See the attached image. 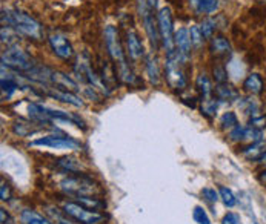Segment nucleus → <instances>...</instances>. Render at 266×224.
Returning <instances> with one entry per match:
<instances>
[{"instance_id": "obj_1", "label": "nucleus", "mask_w": 266, "mask_h": 224, "mask_svg": "<svg viewBox=\"0 0 266 224\" xmlns=\"http://www.w3.org/2000/svg\"><path fill=\"white\" fill-rule=\"evenodd\" d=\"M2 23L4 26H13L19 34L29 37L32 40L42 39L40 23L29 14L19 10H2Z\"/></svg>"}, {"instance_id": "obj_2", "label": "nucleus", "mask_w": 266, "mask_h": 224, "mask_svg": "<svg viewBox=\"0 0 266 224\" xmlns=\"http://www.w3.org/2000/svg\"><path fill=\"white\" fill-rule=\"evenodd\" d=\"M137 11H139L140 19H142L145 32L149 39V43H151L152 49L157 51L158 48H160L162 37H160V31H158V22L152 14V7L146 2V0H139Z\"/></svg>"}, {"instance_id": "obj_3", "label": "nucleus", "mask_w": 266, "mask_h": 224, "mask_svg": "<svg viewBox=\"0 0 266 224\" xmlns=\"http://www.w3.org/2000/svg\"><path fill=\"white\" fill-rule=\"evenodd\" d=\"M2 66L11 68L17 72H29L36 65L29 55L19 48V45H11L2 52Z\"/></svg>"}, {"instance_id": "obj_4", "label": "nucleus", "mask_w": 266, "mask_h": 224, "mask_svg": "<svg viewBox=\"0 0 266 224\" xmlns=\"http://www.w3.org/2000/svg\"><path fill=\"white\" fill-rule=\"evenodd\" d=\"M63 213L66 216H70L71 219H74L77 224H98L105 219V215L97 212V210H91L86 209L85 206L74 203V201H68L62 206Z\"/></svg>"}, {"instance_id": "obj_5", "label": "nucleus", "mask_w": 266, "mask_h": 224, "mask_svg": "<svg viewBox=\"0 0 266 224\" xmlns=\"http://www.w3.org/2000/svg\"><path fill=\"white\" fill-rule=\"evenodd\" d=\"M60 189L66 194H71L74 197H83V195H92L98 189L94 184V181L86 175H73L66 177L60 181Z\"/></svg>"}, {"instance_id": "obj_6", "label": "nucleus", "mask_w": 266, "mask_h": 224, "mask_svg": "<svg viewBox=\"0 0 266 224\" xmlns=\"http://www.w3.org/2000/svg\"><path fill=\"white\" fill-rule=\"evenodd\" d=\"M157 22H158V31H160L162 43L167 49V54H171L176 51L174 45V26H173V13L168 7H163L157 14Z\"/></svg>"}, {"instance_id": "obj_7", "label": "nucleus", "mask_w": 266, "mask_h": 224, "mask_svg": "<svg viewBox=\"0 0 266 224\" xmlns=\"http://www.w3.org/2000/svg\"><path fill=\"white\" fill-rule=\"evenodd\" d=\"M103 37H105L106 51H108L111 60L116 65L128 63L125 51H123V46H122V42H120V35H119V31L116 29V26H113V25L106 26L105 28V32H103Z\"/></svg>"}, {"instance_id": "obj_8", "label": "nucleus", "mask_w": 266, "mask_h": 224, "mask_svg": "<svg viewBox=\"0 0 266 224\" xmlns=\"http://www.w3.org/2000/svg\"><path fill=\"white\" fill-rule=\"evenodd\" d=\"M31 146H46V147H51V149H73V151H77L82 147L80 141L71 138V137H57V135H48V137H42V138H37L31 143Z\"/></svg>"}, {"instance_id": "obj_9", "label": "nucleus", "mask_w": 266, "mask_h": 224, "mask_svg": "<svg viewBox=\"0 0 266 224\" xmlns=\"http://www.w3.org/2000/svg\"><path fill=\"white\" fill-rule=\"evenodd\" d=\"M49 46L52 49V52H54L57 57L63 59V60H70L73 59V55H74V48L71 45V42L63 35V34H51L49 35Z\"/></svg>"}, {"instance_id": "obj_10", "label": "nucleus", "mask_w": 266, "mask_h": 224, "mask_svg": "<svg viewBox=\"0 0 266 224\" xmlns=\"http://www.w3.org/2000/svg\"><path fill=\"white\" fill-rule=\"evenodd\" d=\"M42 94L43 95H48L51 98H56L59 101H63V103H68L71 106H76V107H82L83 106V100L76 95L74 92L71 91H65V89H59V88H45V91L42 89Z\"/></svg>"}, {"instance_id": "obj_11", "label": "nucleus", "mask_w": 266, "mask_h": 224, "mask_svg": "<svg viewBox=\"0 0 266 224\" xmlns=\"http://www.w3.org/2000/svg\"><path fill=\"white\" fill-rule=\"evenodd\" d=\"M174 45H176L177 52L180 54V57L183 59V62L188 60L189 55H191L192 42H191L189 31L186 28H180V29L176 31V34H174Z\"/></svg>"}, {"instance_id": "obj_12", "label": "nucleus", "mask_w": 266, "mask_h": 224, "mask_svg": "<svg viewBox=\"0 0 266 224\" xmlns=\"http://www.w3.org/2000/svg\"><path fill=\"white\" fill-rule=\"evenodd\" d=\"M126 49H128V55L132 60H139L143 57V43L140 40V35L136 29H128L126 31Z\"/></svg>"}, {"instance_id": "obj_13", "label": "nucleus", "mask_w": 266, "mask_h": 224, "mask_svg": "<svg viewBox=\"0 0 266 224\" xmlns=\"http://www.w3.org/2000/svg\"><path fill=\"white\" fill-rule=\"evenodd\" d=\"M49 83L51 85H56V88H59V89L71 91V92H76V91L80 89L79 85H77V82H74L70 76L63 74V72H59V71H51Z\"/></svg>"}, {"instance_id": "obj_14", "label": "nucleus", "mask_w": 266, "mask_h": 224, "mask_svg": "<svg viewBox=\"0 0 266 224\" xmlns=\"http://www.w3.org/2000/svg\"><path fill=\"white\" fill-rule=\"evenodd\" d=\"M209 49L212 54L216 55H229L232 48H231V43L228 42V39L222 37V35H216L211 39V43H209Z\"/></svg>"}, {"instance_id": "obj_15", "label": "nucleus", "mask_w": 266, "mask_h": 224, "mask_svg": "<svg viewBox=\"0 0 266 224\" xmlns=\"http://www.w3.org/2000/svg\"><path fill=\"white\" fill-rule=\"evenodd\" d=\"M263 86H264V83H263L261 76L255 74V72L249 74L243 82V89L249 94H260L263 91Z\"/></svg>"}, {"instance_id": "obj_16", "label": "nucleus", "mask_w": 266, "mask_h": 224, "mask_svg": "<svg viewBox=\"0 0 266 224\" xmlns=\"http://www.w3.org/2000/svg\"><path fill=\"white\" fill-rule=\"evenodd\" d=\"M20 222L22 224H54L52 221H49L48 218H45L43 215L31 210V209H25L20 213Z\"/></svg>"}, {"instance_id": "obj_17", "label": "nucleus", "mask_w": 266, "mask_h": 224, "mask_svg": "<svg viewBox=\"0 0 266 224\" xmlns=\"http://www.w3.org/2000/svg\"><path fill=\"white\" fill-rule=\"evenodd\" d=\"M145 68H146V74H148V79L152 85H158L160 83V71H158V65H157V60L152 59L151 55L145 59Z\"/></svg>"}, {"instance_id": "obj_18", "label": "nucleus", "mask_w": 266, "mask_h": 224, "mask_svg": "<svg viewBox=\"0 0 266 224\" xmlns=\"http://www.w3.org/2000/svg\"><path fill=\"white\" fill-rule=\"evenodd\" d=\"M264 147H266V144L263 140L255 141L251 146H248L246 149H243V155L248 160H261V157L264 155Z\"/></svg>"}, {"instance_id": "obj_19", "label": "nucleus", "mask_w": 266, "mask_h": 224, "mask_svg": "<svg viewBox=\"0 0 266 224\" xmlns=\"http://www.w3.org/2000/svg\"><path fill=\"white\" fill-rule=\"evenodd\" d=\"M192 4L198 13L212 14L219 10V0H192Z\"/></svg>"}, {"instance_id": "obj_20", "label": "nucleus", "mask_w": 266, "mask_h": 224, "mask_svg": "<svg viewBox=\"0 0 266 224\" xmlns=\"http://www.w3.org/2000/svg\"><path fill=\"white\" fill-rule=\"evenodd\" d=\"M57 167L62 169L63 172H68V174H76V172H80L82 166L79 164L77 160L71 158V157H63L57 161Z\"/></svg>"}, {"instance_id": "obj_21", "label": "nucleus", "mask_w": 266, "mask_h": 224, "mask_svg": "<svg viewBox=\"0 0 266 224\" xmlns=\"http://www.w3.org/2000/svg\"><path fill=\"white\" fill-rule=\"evenodd\" d=\"M195 88H197V91L200 92V95L203 98H209V95L212 94V83H211V80L205 74L197 76V79H195Z\"/></svg>"}, {"instance_id": "obj_22", "label": "nucleus", "mask_w": 266, "mask_h": 224, "mask_svg": "<svg viewBox=\"0 0 266 224\" xmlns=\"http://www.w3.org/2000/svg\"><path fill=\"white\" fill-rule=\"evenodd\" d=\"M217 97L219 100H225V101H232V100H237L239 98V92L236 91V88L223 83V85H219L217 86Z\"/></svg>"}, {"instance_id": "obj_23", "label": "nucleus", "mask_w": 266, "mask_h": 224, "mask_svg": "<svg viewBox=\"0 0 266 224\" xmlns=\"http://www.w3.org/2000/svg\"><path fill=\"white\" fill-rule=\"evenodd\" d=\"M76 203L85 206L86 209H91V210H100V209H105V201H102L100 198H91L88 195H83V197H76Z\"/></svg>"}, {"instance_id": "obj_24", "label": "nucleus", "mask_w": 266, "mask_h": 224, "mask_svg": "<svg viewBox=\"0 0 266 224\" xmlns=\"http://www.w3.org/2000/svg\"><path fill=\"white\" fill-rule=\"evenodd\" d=\"M217 107H219V101L211 100V98H205L203 104H202V114L206 116V117H214L216 112H217Z\"/></svg>"}, {"instance_id": "obj_25", "label": "nucleus", "mask_w": 266, "mask_h": 224, "mask_svg": "<svg viewBox=\"0 0 266 224\" xmlns=\"http://www.w3.org/2000/svg\"><path fill=\"white\" fill-rule=\"evenodd\" d=\"M16 39H19V32L13 26H2V42L8 46L16 45Z\"/></svg>"}, {"instance_id": "obj_26", "label": "nucleus", "mask_w": 266, "mask_h": 224, "mask_svg": "<svg viewBox=\"0 0 266 224\" xmlns=\"http://www.w3.org/2000/svg\"><path fill=\"white\" fill-rule=\"evenodd\" d=\"M220 125L223 129H234L239 125V119L234 112H225L220 119Z\"/></svg>"}, {"instance_id": "obj_27", "label": "nucleus", "mask_w": 266, "mask_h": 224, "mask_svg": "<svg viewBox=\"0 0 266 224\" xmlns=\"http://www.w3.org/2000/svg\"><path fill=\"white\" fill-rule=\"evenodd\" d=\"M212 74H214V80L219 85H223L228 82V71H226L225 65H222V63L214 65V68H212Z\"/></svg>"}, {"instance_id": "obj_28", "label": "nucleus", "mask_w": 266, "mask_h": 224, "mask_svg": "<svg viewBox=\"0 0 266 224\" xmlns=\"http://www.w3.org/2000/svg\"><path fill=\"white\" fill-rule=\"evenodd\" d=\"M219 194H220V198L223 200L225 206H228V207H234L236 206L237 200H236V197H234L231 189H228L225 186H219Z\"/></svg>"}, {"instance_id": "obj_29", "label": "nucleus", "mask_w": 266, "mask_h": 224, "mask_svg": "<svg viewBox=\"0 0 266 224\" xmlns=\"http://www.w3.org/2000/svg\"><path fill=\"white\" fill-rule=\"evenodd\" d=\"M200 29L205 39H212V34L216 31V22L212 19H205L203 23L200 25Z\"/></svg>"}, {"instance_id": "obj_30", "label": "nucleus", "mask_w": 266, "mask_h": 224, "mask_svg": "<svg viewBox=\"0 0 266 224\" xmlns=\"http://www.w3.org/2000/svg\"><path fill=\"white\" fill-rule=\"evenodd\" d=\"M189 35H191V42H192V45H194L195 48H200L202 43H203V40H205V37H203L202 29H200L198 25H192V26H191V29H189Z\"/></svg>"}, {"instance_id": "obj_31", "label": "nucleus", "mask_w": 266, "mask_h": 224, "mask_svg": "<svg viewBox=\"0 0 266 224\" xmlns=\"http://www.w3.org/2000/svg\"><path fill=\"white\" fill-rule=\"evenodd\" d=\"M192 218L195 222L198 224H211V219L208 216V213L205 212V209L202 206H195L194 210H192Z\"/></svg>"}, {"instance_id": "obj_32", "label": "nucleus", "mask_w": 266, "mask_h": 224, "mask_svg": "<svg viewBox=\"0 0 266 224\" xmlns=\"http://www.w3.org/2000/svg\"><path fill=\"white\" fill-rule=\"evenodd\" d=\"M245 135H246V126H240V125H237L229 132V138L232 141H245Z\"/></svg>"}, {"instance_id": "obj_33", "label": "nucleus", "mask_w": 266, "mask_h": 224, "mask_svg": "<svg viewBox=\"0 0 266 224\" xmlns=\"http://www.w3.org/2000/svg\"><path fill=\"white\" fill-rule=\"evenodd\" d=\"M202 195H203V198H205L206 201H209V203H217V200H219V197H220V194H217L216 189H212V188H205V189H202Z\"/></svg>"}, {"instance_id": "obj_34", "label": "nucleus", "mask_w": 266, "mask_h": 224, "mask_svg": "<svg viewBox=\"0 0 266 224\" xmlns=\"http://www.w3.org/2000/svg\"><path fill=\"white\" fill-rule=\"evenodd\" d=\"M251 126L252 128H258V129L264 128L266 126V116H254L251 119Z\"/></svg>"}, {"instance_id": "obj_35", "label": "nucleus", "mask_w": 266, "mask_h": 224, "mask_svg": "<svg viewBox=\"0 0 266 224\" xmlns=\"http://www.w3.org/2000/svg\"><path fill=\"white\" fill-rule=\"evenodd\" d=\"M222 224H240V216L234 212H229L223 216Z\"/></svg>"}, {"instance_id": "obj_36", "label": "nucleus", "mask_w": 266, "mask_h": 224, "mask_svg": "<svg viewBox=\"0 0 266 224\" xmlns=\"http://www.w3.org/2000/svg\"><path fill=\"white\" fill-rule=\"evenodd\" d=\"M10 198H11V189L5 181H2V186H0V200L8 201Z\"/></svg>"}, {"instance_id": "obj_37", "label": "nucleus", "mask_w": 266, "mask_h": 224, "mask_svg": "<svg viewBox=\"0 0 266 224\" xmlns=\"http://www.w3.org/2000/svg\"><path fill=\"white\" fill-rule=\"evenodd\" d=\"M0 221H2L0 224H16L13 216L10 215V212L7 209H4V207L0 209Z\"/></svg>"}, {"instance_id": "obj_38", "label": "nucleus", "mask_w": 266, "mask_h": 224, "mask_svg": "<svg viewBox=\"0 0 266 224\" xmlns=\"http://www.w3.org/2000/svg\"><path fill=\"white\" fill-rule=\"evenodd\" d=\"M146 2H148V4H149L152 8H154V7H155V4H157V0H146Z\"/></svg>"}, {"instance_id": "obj_39", "label": "nucleus", "mask_w": 266, "mask_h": 224, "mask_svg": "<svg viewBox=\"0 0 266 224\" xmlns=\"http://www.w3.org/2000/svg\"><path fill=\"white\" fill-rule=\"evenodd\" d=\"M260 180H261L263 183H266V171H264V172L261 174V177H260Z\"/></svg>"}, {"instance_id": "obj_40", "label": "nucleus", "mask_w": 266, "mask_h": 224, "mask_svg": "<svg viewBox=\"0 0 266 224\" xmlns=\"http://www.w3.org/2000/svg\"><path fill=\"white\" fill-rule=\"evenodd\" d=\"M261 163H264V164H266V152H264V155L261 157Z\"/></svg>"}, {"instance_id": "obj_41", "label": "nucleus", "mask_w": 266, "mask_h": 224, "mask_svg": "<svg viewBox=\"0 0 266 224\" xmlns=\"http://www.w3.org/2000/svg\"><path fill=\"white\" fill-rule=\"evenodd\" d=\"M258 2H266V0H258Z\"/></svg>"}]
</instances>
